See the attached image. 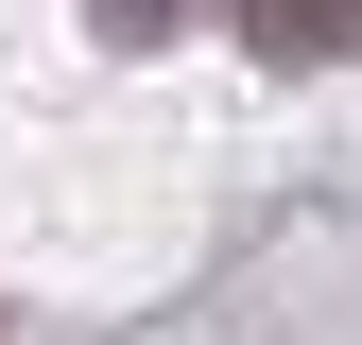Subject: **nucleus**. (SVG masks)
Wrapping results in <instances>:
<instances>
[{"instance_id":"obj_1","label":"nucleus","mask_w":362,"mask_h":345,"mask_svg":"<svg viewBox=\"0 0 362 345\" xmlns=\"http://www.w3.org/2000/svg\"><path fill=\"white\" fill-rule=\"evenodd\" d=\"M259 52H328V35H362V0H242Z\"/></svg>"},{"instance_id":"obj_2","label":"nucleus","mask_w":362,"mask_h":345,"mask_svg":"<svg viewBox=\"0 0 362 345\" xmlns=\"http://www.w3.org/2000/svg\"><path fill=\"white\" fill-rule=\"evenodd\" d=\"M86 18H104V35H173L190 0H86Z\"/></svg>"}]
</instances>
